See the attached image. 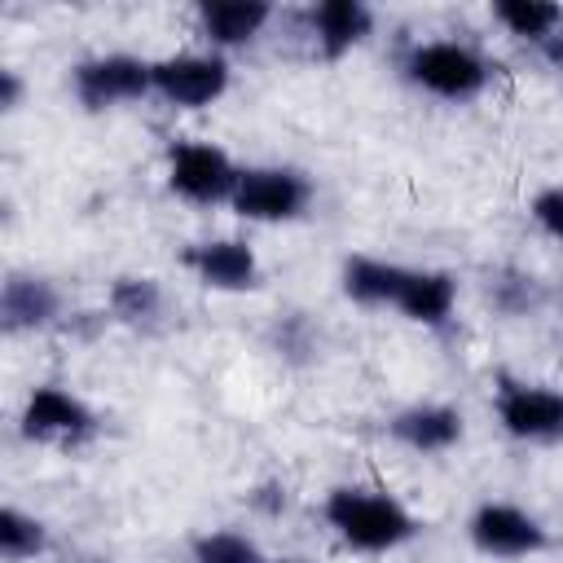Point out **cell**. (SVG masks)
<instances>
[{
	"label": "cell",
	"instance_id": "obj_1",
	"mask_svg": "<svg viewBox=\"0 0 563 563\" xmlns=\"http://www.w3.org/2000/svg\"><path fill=\"white\" fill-rule=\"evenodd\" d=\"M325 519L339 528V537L356 550H391L413 532V519L400 501L378 497V493H361V488H334L325 501Z\"/></svg>",
	"mask_w": 563,
	"mask_h": 563
},
{
	"label": "cell",
	"instance_id": "obj_2",
	"mask_svg": "<svg viewBox=\"0 0 563 563\" xmlns=\"http://www.w3.org/2000/svg\"><path fill=\"white\" fill-rule=\"evenodd\" d=\"M409 79L435 97H471L488 79V62L462 44H422L405 62Z\"/></svg>",
	"mask_w": 563,
	"mask_h": 563
},
{
	"label": "cell",
	"instance_id": "obj_3",
	"mask_svg": "<svg viewBox=\"0 0 563 563\" xmlns=\"http://www.w3.org/2000/svg\"><path fill=\"white\" fill-rule=\"evenodd\" d=\"M233 207L246 220H290L308 207V180L282 167H260L242 172L233 189Z\"/></svg>",
	"mask_w": 563,
	"mask_h": 563
},
{
	"label": "cell",
	"instance_id": "obj_4",
	"mask_svg": "<svg viewBox=\"0 0 563 563\" xmlns=\"http://www.w3.org/2000/svg\"><path fill=\"white\" fill-rule=\"evenodd\" d=\"M145 88H154L150 79V66L136 62V57H92L84 66H75V92L88 110H106L114 101H128V97H141Z\"/></svg>",
	"mask_w": 563,
	"mask_h": 563
},
{
	"label": "cell",
	"instance_id": "obj_5",
	"mask_svg": "<svg viewBox=\"0 0 563 563\" xmlns=\"http://www.w3.org/2000/svg\"><path fill=\"white\" fill-rule=\"evenodd\" d=\"M172 189L185 194V198H194V202H216L229 189H238V172L224 158V150L202 145V141H189V145H176L172 150Z\"/></svg>",
	"mask_w": 563,
	"mask_h": 563
},
{
	"label": "cell",
	"instance_id": "obj_6",
	"mask_svg": "<svg viewBox=\"0 0 563 563\" xmlns=\"http://www.w3.org/2000/svg\"><path fill=\"white\" fill-rule=\"evenodd\" d=\"M150 79L176 106H211L229 88V70L216 57H167L150 66Z\"/></svg>",
	"mask_w": 563,
	"mask_h": 563
},
{
	"label": "cell",
	"instance_id": "obj_7",
	"mask_svg": "<svg viewBox=\"0 0 563 563\" xmlns=\"http://www.w3.org/2000/svg\"><path fill=\"white\" fill-rule=\"evenodd\" d=\"M471 541L484 550V554H501V559H519V554H532L545 545V532L532 515L506 506V501H493V506H479L475 519H471Z\"/></svg>",
	"mask_w": 563,
	"mask_h": 563
},
{
	"label": "cell",
	"instance_id": "obj_8",
	"mask_svg": "<svg viewBox=\"0 0 563 563\" xmlns=\"http://www.w3.org/2000/svg\"><path fill=\"white\" fill-rule=\"evenodd\" d=\"M497 418L506 422L510 435H528V440L563 435V396L545 387H506L497 400Z\"/></svg>",
	"mask_w": 563,
	"mask_h": 563
},
{
	"label": "cell",
	"instance_id": "obj_9",
	"mask_svg": "<svg viewBox=\"0 0 563 563\" xmlns=\"http://www.w3.org/2000/svg\"><path fill=\"white\" fill-rule=\"evenodd\" d=\"M88 427H92V413L75 396H66L62 387H35L31 400H26V409H22V431L26 435H40V440H48V435L75 440Z\"/></svg>",
	"mask_w": 563,
	"mask_h": 563
},
{
	"label": "cell",
	"instance_id": "obj_10",
	"mask_svg": "<svg viewBox=\"0 0 563 563\" xmlns=\"http://www.w3.org/2000/svg\"><path fill=\"white\" fill-rule=\"evenodd\" d=\"M185 264L207 282V286H216V290H246V286H255V255H251V246H242V242H202V246H189L185 251Z\"/></svg>",
	"mask_w": 563,
	"mask_h": 563
},
{
	"label": "cell",
	"instance_id": "obj_11",
	"mask_svg": "<svg viewBox=\"0 0 563 563\" xmlns=\"http://www.w3.org/2000/svg\"><path fill=\"white\" fill-rule=\"evenodd\" d=\"M453 277L449 273H409L405 286H400V299L396 308L409 317V321H422V325H440L449 312H453Z\"/></svg>",
	"mask_w": 563,
	"mask_h": 563
},
{
	"label": "cell",
	"instance_id": "obj_12",
	"mask_svg": "<svg viewBox=\"0 0 563 563\" xmlns=\"http://www.w3.org/2000/svg\"><path fill=\"white\" fill-rule=\"evenodd\" d=\"M391 435L405 440L409 449H422V453H440L449 449L457 435H462V418L444 405H427V409H409L391 422Z\"/></svg>",
	"mask_w": 563,
	"mask_h": 563
},
{
	"label": "cell",
	"instance_id": "obj_13",
	"mask_svg": "<svg viewBox=\"0 0 563 563\" xmlns=\"http://www.w3.org/2000/svg\"><path fill=\"white\" fill-rule=\"evenodd\" d=\"M53 312H57V290H53L48 282H35V277H9V282H4L0 317H4L9 330L44 325Z\"/></svg>",
	"mask_w": 563,
	"mask_h": 563
},
{
	"label": "cell",
	"instance_id": "obj_14",
	"mask_svg": "<svg viewBox=\"0 0 563 563\" xmlns=\"http://www.w3.org/2000/svg\"><path fill=\"white\" fill-rule=\"evenodd\" d=\"M312 26H317V40L330 57H339L343 48H352L365 31H369V9L356 4V0H325L312 9Z\"/></svg>",
	"mask_w": 563,
	"mask_h": 563
},
{
	"label": "cell",
	"instance_id": "obj_15",
	"mask_svg": "<svg viewBox=\"0 0 563 563\" xmlns=\"http://www.w3.org/2000/svg\"><path fill=\"white\" fill-rule=\"evenodd\" d=\"M405 277H409V268H396V264H383V260H365V255L347 260V268H343V286L361 303H396Z\"/></svg>",
	"mask_w": 563,
	"mask_h": 563
},
{
	"label": "cell",
	"instance_id": "obj_16",
	"mask_svg": "<svg viewBox=\"0 0 563 563\" xmlns=\"http://www.w3.org/2000/svg\"><path fill=\"white\" fill-rule=\"evenodd\" d=\"M268 22V4H246V0H216L202 4V31L216 44H242Z\"/></svg>",
	"mask_w": 563,
	"mask_h": 563
},
{
	"label": "cell",
	"instance_id": "obj_17",
	"mask_svg": "<svg viewBox=\"0 0 563 563\" xmlns=\"http://www.w3.org/2000/svg\"><path fill=\"white\" fill-rule=\"evenodd\" d=\"M493 13H497V22L510 26V35H523V40H537V44H545L550 31L563 22V9L545 4V0H497Z\"/></svg>",
	"mask_w": 563,
	"mask_h": 563
},
{
	"label": "cell",
	"instance_id": "obj_18",
	"mask_svg": "<svg viewBox=\"0 0 563 563\" xmlns=\"http://www.w3.org/2000/svg\"><path fill=\"white\" fill-rule=\"evenodd\" d=\"M40 550H44V528H40L35 519H26L22 510L4 506V510H0V554H4L9 563H18V559H31V554H40Z\"/></svg>",
	"mask_w": 563,
	"mask_h": 563
},
{
	"label": "cell",
	"instance_id": "obj_19",
	"mask_svg": "<svg viewBox=\"0 0 563 563\" xmlns=\"http://www.w3.org/2000/svg\"><path fill=\"white\" fill-rule=\"evenodd\" d=\"M158 303H163V295H158V286H154L150 277H123V282H114V290H110V308H114L123 321H150V317L158 312Z\"/></svg>",
	"mask_w": 563,
	"mask_h": 563
},
{
	"label": "cell",
	"instance_id": "obj_20",
	"mask_svg": "<svg viewBox=\"0 0 563 563\" xmlns=\"http://www.w3.org/2000/svg\"><path fill=\"white\" fill-rule=\"evenodd\" d=\"M194 554H198V563H264L260 550L238 532H211L194 545Z\"/></svg>",
	"mask_w": 563,
	"mask_h": 563
},
{
	"label": "cell",
	"instance_id": "obj_21",
	"mask_svg": "<svg viewBox=\"0 0 563 563\" xmlns=\"http://www.w3.org/2000/svg\"><path fill=\"white\" fill-rule=\"evenodd\" d=\"M532 216H537V224H541L550 238H563V189H545V194H537Z\"/></svg>",
	"mask_w": 563,
	"mask_h": 563
},
{
	"label": "cell",
	"instance_id": "obj_22",
	"mask_svg": "<svg viewBox=\"0 0 563 563\" xmlns=\"http://www.w3.org/2000/svg\"><path fill=\"white\" fill-rule=\"evenodd\" d=\"M0 106H4V110L18 106V75H13V70H0Z\"/></svg>",
	"mask_w": 563,
	"mask_h": 563
},
{
	"label": "cell",
	"instance_id": "obj_23",
	"mask_svg": "<svg viewBox=\"0 0 563 563\" xmlns=\"http://www.w3.org/2000/svg\"><path fill=\"white\" fill-rule=\"evenodd\" d=\"M92 563H106V559H92Z\"/></svg>",
	"mask_w": 563,
	"mask_h": 563
},
{
	"label": "cell",
	"instance_id": "obj_24",
	"mask_svg": "<svg viewBox=\"0 0 563 563\" xmlns=\"http://www.w3.org/2000/svg\"><path fill=\"white\" fill-rule=\"evenodd\" d=\"M282 563H290V559H282Z\"/></svg>",
	"mask_w": 563,
	"mask_h": 563
}]
</instances>
